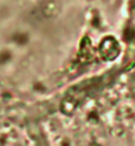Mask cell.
I'll return each mask as SVG.
<instances>
[{
  "instance_id": "1",
  "label": "cell",
  "mask_w": 135,
  "mask_h": 146,
  "mask_svg": "<svg viewBox=\"0 0 135 146\" xmlns=\"http://www.w3.org/2000/svg\"><path fill=\"white\" fill-rule=\"evenodd\" d=\"M135 0H21L9 42L21 52V86L49 101L122 61Z\"/></svg>"
}]
</instances>
